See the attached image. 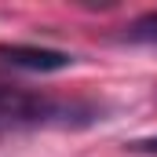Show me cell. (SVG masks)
Returning <instances> with one entry per match:
<instances>
[{"label": "cell", "mask_w": 157, "mask_h": 157, "mask_svg": "<svg viewBox=\"0 0 157 157\" xmlns=\"http://www.w3.org/2000/svg\"><path fill=\"white\" fill-rule=\"evenodd\" d=\"M128 40H135V44H157V11L135 18L128 26Z\"/></svg>", "instance_id": "3957f363"}, {"label": "cell", "mask_w": 157, "mask_h": 157, "mask_svg": "<svg viewBox=\"0 0 157 157\" xmlns=\"http://www.w3.org/2000/svg\"><path fill=\"white\" fill-rule=\"evenodd\" d=\"M0 59L15 70H29V73H59V70L73 66L70 51L37 48V44H0Z\"/></svg>", "instance_id": "7a4b0ae2"}, {"label": "cell", "mask_w": 157, "mask_h": 157, "mask_svg": "<svg viewBox=\"0 0 157 157\" xmlns=\"http://www.w3.org/2000/svg\"><path fill=\"white\" fill-rule=\"evenodd\" d=\"M102 121L95 102L77 99H51L40 91H26L15 84H0V132H26V128H84Z\"/></svg>", "instance_id": "6da1fadb"}, {"label": "cell", "mask_w": 157, "mask_h": 157, "mask_svg": "<svg viewBox=\"0 0 157 157\" xmlns=\"http://www.w3.org/2000/svg\"><path fill=\"white\" fill-rule=\"evenodd\" d=\"M128 150L132 154H157V139H135V143H128Z\"/></svg>", "instance_id": "277c9868"}]
</instances>
